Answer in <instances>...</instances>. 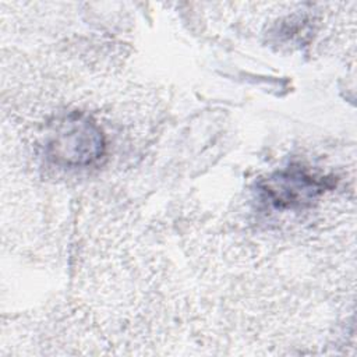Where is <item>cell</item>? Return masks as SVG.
<instances>
[{
	"mask_svg": "<svg viewBox=\"0 0 357 357\" xmlns=\"http://www.w3.org/2000/svg\"><path fill=\"white\" fill-rule=\"evenodd\" d=\"M56 134L50 145L53 156L68 165H86L102 153V134L85 119L64 121Z\"/></svg>",
	"mask_w": 357,
	"mask_h": 357,
	"instance_id": "cell-1",
	"label": "cell"
}]
</instances>
